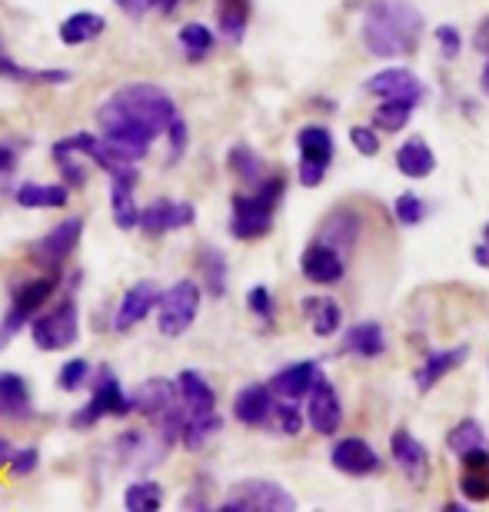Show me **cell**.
Masks as SVG:
<instances>
[{"label": "cell", "mask_w": 489, "mask_h": 512, "mask_svg": "<svg viewBox=\"0 0 489 512\" xmlns=\"http://www.w3.org/2000/svg\"><path fill=\"white\" fill-rule=\"evenodd\" d=\"M343 350L350 356H363V360H376V356L386 353V333L380 323L363 320L353 323L343 336Z\"/></svg>", "instance_id": "cell-26"}, {"label": "cell", "mask_w": 489, "mask_h": 512, "mask_svg": "<svg viewBox=\"0 0 489 512\" xmlns=\"http://www.w3.org/2000/svg\"><path fill=\"white\" fill-rule=\"evenodd\" d=\"M177 117V100L150 80H130V84L117 87L107 100H100L94 114L104 140L130 163L144 160L154 140L163 137Z\"/></svg>", "instance_id": "cell-1"}, {"label": "cell", "mask_w": 489, "mask_h": 512, "mask_svg": "<svg viewBox=\"0 0 489 512\" xmlns=\"http://www.w3.org/2000/svg\"><path fill=\"white\" fill-rule=\"evenodd\" d=\"M160 283L157 280H137L134 286H127L124 296L117 300V310L110 316V330L114 333H130L134 326H140L150 313L160 306Z\"/></svg>", "instance_id": "cell-10"}, {"label": "cell", "mask_w": 489, "mask_h": 512, "mask_svg": "<svg viewBox=\"0 0 489 512\" xmlns=\"http://www.w3.org/2000/svg\"><path fill=\"white\" fill-rule=\"evenodd\" d=\"M14 453H17V446H14V443H7V439L0 436V466H7L10 459H14Z\"/></svg>", "instance_id": "cell-54"}, {"label": "cell", "mask_w": 489, "mask_h": 512, "mask_svg": "<svg viewBox=\"0 0 489 512\" xmlns=\"http://www.w3.org/2000/svg\"><path fill=\"white\" fill-rule=\"evenodd\" d=\"M273 403H277V396H273L270 386L250 383L233 396V416H237V423L243 426H263V423H270Z\"/></svg>", "instance_id": "cell-23"}, {"label": "cell", "mask_w": 489, "mask_h": 512, "mask_svg": "<svg viewBox=\"0 0 489 512\" xmlns=\"http://www.w3.org/2000/svg\"><path fill=\"white\" fill-rule=\"evenodd\" d=\"M177 386H180V399L190 413H213L217 409V393L207 383V376L200 370H180L177 373Z\"/></svg>", "instance_id": "cell-28"}, {"label": "cell", "mask_w": 489, "mask_h": 512, "mask_svg": "<svg viewBox=\"0 0 489 512\" xmlns=\"http://www.w3.org/2000/svg\"><path fill=\"white\" fill-rule=\"evenodd\" d=\"M303 313L310 316L313 333H317V336H333L336 330H340V323H343L340 303L330 300V296H313V300L303 303Z\"/></svg>", "instance_id": "cell-35"}, {"label": "cell", "mask_w": 489, "mask_h": 512, "mask_svg": "<svg viewBox=\"0 0 489 512\" xmlns=\"http://www.w3.org/2000/svg\"><path fill=\"white\" fill-rule=\"evenodd\" d=\"M297 499L273 479H243L220 503V512H293Z\"/></svg>", "instance_id": "cell-8"}, {"label": "cell", "mask_w": 489, "mask_h": 512, "mask_svg": "<svg viewBox=\"0 0 489 512\" xmlns=\"http://www.w3.org/2000/svg\"><path fill=\"white\" fill-rule=\"evenodd\" d=\"M30 413H34V399H30L27 380L14 370H4L0 373V416L27 419Z\"/></svg>", "instance_id": "cell-25"}, {"label": "cell", "mask_w": 489, "mask_h": 512, "mask_svg": "<svg viewBox=\"0 0 489 512\" xmlns=\"http://www.w3.org/2000/svg\"><path fill=\"white\" fill-rule=\"evenodd\" d=\"M223 429V416L213 409V413H190L187 416V426H183V436L180 443L183 449H190V453H197L210 443V439H217Z\"/></svg>", "instance_id": "cell-33"}, {"label": "cell", "mask_w": 489, "mask_h": 512, "mask_svg": "<svg viewBox=\"0 0 489 512\" xmlns=\"http://www.w3.org/2000/svg\"><path fill=\"white\" fill-rule=\"evenodd\" d=\"M480 87H483V94H489V57H486V64H483V74H480Z\"/></svg>", "instance_id": "cell-56"}, {"label": "cell", "mask_w": 489, "mask_h": 512, "mask_svg": "<svg viewBox=\"0 0 489 512\" xmlns=\"http://www.w3.org/2000/svg\"><path fill=\"white\" fill-rule=\"evenodd\" d=\"M0 77L4 80H14V84H27V87H64L70 84V70L64 67H27V64H17L14 57L7 54L4 40H0Z\"/></svg>", "instance_id": "cell-18"}, {"label": "cell", "mask_w": 489, "mask_h": 512, "mask_svg": "<svg viewBox=\"0 0 489 512\" xmlns=\"http://www.w3.org/2000/svg\"><path fill=\"white\" fill-rule=\"evenodd\" d=\"M413 107L416 104H410V100H383V104L373 110V127L376 130H386V133L403 130L406 124H410Z\"/></svg>", "instance_id": "cell-39"}, {"label": "cell", "mask_w": 489, "mask_h": 512, "mask_svg": "<svg viewBox=\"0 0 489 512\" xmlns=\"http://www.w3.org/2000/svg\"><path fill=\"white\" fill-rule=\"evenodd\" d=\"M197 223V207L190 200H150L144 210H140V230L147 237H167L173 230H187Z\"/></svg>", "instance_id": "cell-12"}, {"label": "cell", "mask_w": 489, "mask_h": 512, "mask_svg": "<svg viewBox=\"0 0 489 512\" xmlns=\"http://www.w3.org/2000/svg\"><path fill=\"white\" fill-rule=\"evenodd\" d=\"M360 37L373 57L413 54L423 37V14L410 0H376L363 14Z\"/></svg>", "instance_id": "cell-2"}, {"label": "cell", "mask_w": 489, "mask_h": 512, "mask_svg": "<svg viewBox=\"0 0 489 512\" xmlns=\"http://www.w3.org/2000/svg\"><path fill=\"white\" fill-rule=\"evenodd\" d=\"M177 4H180V0H157V10H160V14H173Z\"/></svg>", "instance_id": "cell-55"}, {"label": "cell", "mask_w": 489, "mask_h": 512, "mask_svg": "<svg viewBox=\"0 0 489 512\" xmlns=\"http://www.w3.org/2000/svg\"><path fill=\"white\" fill-rule=\"evenodd\" d=\"M320 366L313 360H303V363H290L270 380V389L277 399H290V403H300V399L310 396V389L317 386L320 380Z\"/></svg>", "instance_id": "cell-20"}, {"label": "cell", "mask_w": 489, "mask_h": 512, "mask_svg": "<svg viewBox=\"0 0 489 512\" xmlns=\"http://www.w3.org/2000/svg\"><path fill=\"white\" fill-rule=\"evenodd\" d=\"M300 270L303 276H307L310 283H320V286H333V283H340L343 280V253L340 250H333L330 243H310L307 250H303L300 256Z\"/></svg>", "instance_id": "cell-17"}, {"label": "cell", "mask_w": 489, "mask_h": 512, "mask_svg": "<svg viewBox=\"0 0 489 512\" xmlns=\"http://www.w3.org/2000/svg\"><path fill=\"white\" fill-rule=\"evenodd\" d=\"M200 273H203V290L213 300L227 296V256L217 247H203L200 250Z\"/></svg>", "instance_id": "cell-34"}, {"label": "cell", "mask_w": 489, "mask_h": 512, "mask_svg": "<svg viewBox=\"0 0 489 512\" xmlns=\"http://www.w3.org/2000/svg\"><path fill=\"white\" fill-rule=\"evenodd\" d=\"M84 227H87V220L84 217H67V220H60L54 230H47L44 237L30 243V263L37 266V270H60L70 256H74V250L80 247V237H84Z\"/></svg>", "instance_id": "cell-9"}, {"label": "cell", "mask_w": 489, "mask_h": 512, "mask_svg": "<svg viewBox=\"0 0 489 512\" xmlns=\"http://www.w3.org/2000/svg\"><path fill=\"white\" fill-rule=\"evenodd\" d=\"M473 44H476V50H480V54L489 57V17L480 24V30H476V40H473Z\"/></svg>", "instance_id": "cell-52"}, {"label": "cell", "mask_w": 489, "mask_h": 512, "mask_svg": "<svg viewBox=\"0 0 489 512\" xmlns=\"http://www.w3.org/2000/svg\"><path fill=\"white\" fill-rule=\"evenodd\" d=\"M247 24H250V0H220L217 30L223 40L240 44V40L247 37Z\"/></svg>", "instance_id": "cell-31"}, {"label": "cell", "mask_w": 489, "mask_h": 512, "mask_svg": "<svg viewBox=\"0 0 489 512\" xmlns=\"http://www.w3.org/2000/svg\"><path fill=\"white\" fill-rule=\"evenodd\" d=\"M360 237V217L350 210H336L330 220L323 223V243H330L333 250L350 253Z\"/></svg>", "instance_id": "cell-32"}, {"label": "cell", "mask_w": 489, "mask_h": 512, "mask_svg": "<svg viewBox=\"0 0 489 512\" xmlns=\"http://www.w3.org/2000/svg\"><path fill=\"white\" fill-rule=\"evenodd\" d=\"M167 143H170V150H167V167H177V163L183 160V153H187V143H190V127H187V120L177 117L170 124L167 130Z\"/></svg>", "instance_id": "cell-45"}, {"label": "cell", "mask_w": 489, "mask_h": 512, "mask_svg": "<svg viewBox=\"0 0 489 512\" xmlns=\"http://www.w3.org/2000/svg\"><path fill=\"white\" fill-rule=\"evenodd\" d=\"M17 167V143L14 140H0V177L14 173Z\"/></svg>", "instance_id": "cell-51"}, {"label": "cell", "mask_w": 489, "mask_h": 512, "mask_svg": "<svg viewBox=\"0 0 489 512\" xmlns=\"http://www.w3.org/2000/svg\"><path fill=\"white\" fill-rule=\"evenodd\" d=\"M227 167H230L233 177L243 183V187H260V183L267 180V170H263L260 153L253 150V147H247V143H237V147H230Z\"/></svg>", "instance_id": "cell-30"}, {"label": "cell", "mask_w": 489, "mask_h": 512, "mask_svg": "<svg viewBox=\"0 0 489 512\" xmlns=\"http://www.w3.org/2000/svg\"><path fill=\"white\" fill-rule=\"evenodd\" d=\"M124 509L130 512H157L163 509V486L157 479H137L124 489Z\"/></svg>", "instance_id": "cell-37"}, {"label": "cell", "mask_w": 489, "mask_h": 512, "mask_svg": "<svg viewBox=\"0 0 489 512\" xmlns=\"http://www.w3.org/2000/svg\"><path fill=\"white\" fill-rule=\"evenodd\" d=\"M104 30H107V17L104 14H94V10H77V14H70L64 24L57 27V37H60V44H67V47H84V44H94Z\"/></svg>", "instance_id": "cell-24"}, {"label": "cell", "mask_w": 489, "mask_h": 512, "mask_svg": "<svg viewBox=\"0 0 489 512\" xmlns=\"http://www.w3.org/2000/svg\"><path fill=\"white\" fill-rule=\"evenodd\" d=\"M460 483H463V493L470 503H486L489 499V466H466Z\"/></svg>", "instance_id": "cell-43"}, {"label": "cell", "mask_w": 489, "mask_h": 512, "mask_svg": "<svg viewBox=\"0 0 489 512\" xmlns=\"http://www.w3.org/2000/svg\"><path fill=\"white\" fill-rule=\"evenodd\" d=\"M60 273L64 270H40L34 280H24L10 296V306L0 320V346H7L10 340H17L20 330H30V320L44 310L50 296H57L60 290Z\"/></svg>", "instance_id": "cell-4"}, {"label": "cell", "mask_w": 489, "mask_h": 512, "mask_svg": "<svg viewBox=\"0 0 489 512\" xmlns=\"http://www.w3.org/2000/svg\"><path fill=\"white\" fill-rule=\"evenodd\" d=\"M393 213L403 227H416V223H423V217H426V203L416 197V193H403V197H396Z\"/></svg>", "instance_id": "cell-44"}, {"label": "cell", "mask_w": 489, "mask_h": 512, "mask_svg": "<svg viewBox=\"0 0 489 512\" xmlns=\"http://www.w3.org/2000/svg\"><path fill=\"white\" fill-rule=\"evenodd\" d=\"M247 306L253 316H260L263 323H273V316H277V306H273V293L270 286H253V290L247 293Z\"/></svg>", "instance_id": "cell-47"}, {"label": "cell", "mask_w": 489, "mask_h": 512, "mask_svg": "<svg viewBox=\"0 0 489 512\" xmlns=\"http://www.w3.org/2000/svg\"><path fill=\"white\" fill-rule=\"evenodd\" d=\"M473 256H476V263H480V266H489V227L483 230V243L473 250Z\"/></svg>", "instance_id": "cell-53"}, {"label": "cell", "mask_w": 489, "mask_h": 512, "mask_svg": "<svg viewBox=\"0 0 489 512\" xmlns=\"http://www.w3.org/2000/svg\"><path fill=\"white\" fill-rule=\"evenodd\" d=\"M436 44H440V54H443L446 60H456V57H460V47H463L460 30H456L453 24L436 27Z\"/></svg>", "instance_id": "cell-49"}, {"label": "cell", "mask_w": 489, "mask_h": 512, "mask_svg": "<svg viewBox=\"0 0 489 512\" xmlns=\"http://www.w3.org/2000/svg\"><path fill=\"white\" fill-rule=\"evenodd\" d=\"M37 466H40V449L37 446H17L14 459L7 463V473L14 479H24L30 473H37Z\"/></svg>", "instance_id": "cell-46"}, {"label": "cell", "mask_w": 489, "mask_h": 512, "mask_svg": "<svg viewBox=\"0 0 489 512\" xmlns=\"http://www.w3.org/2000/svg\"><path fill=\"white\" fill-rule=\"evenodd\" d=\"M200 303H203V286L197 280H177L170 283L167 290L160 296V306H157V330L160 336L167 340H177L197 323V313H200Z\"/></svg>", "instance_id": "cell-7"}, {"label": "cell", "mask_w": 489, "mask_h": 512, "mask_svg": "<svg viewBox=\"0 0 489 512\" xmlns=\"http://www.w3.org/2000/svg\"><path fill=\"white\" fill-rule=\"evenodd\" d=\"M307 423L317 429L320 436H333L336 429L343 426L340 393H336V386L326 380V376H320L317 386H313L307 396Z\"/></svg>", "instance_id": "cell-14"}, {"label": "cell", "mask_w": 489, "mask_h": 512, "mask_svg": "<svg viewBox=\"0 0 489 512\" xmlns=\"http://www.w3.org/2000/svg\"><path fill=\"white\" fill-rule=\"evenodd\" d=\"M50 157H54L57 163V170H60V180L67 183L70 190H80V187H87V167L80 160H87V157H80V153H67V150H50Z\"/></svg>", "instance_id": "cell-40"}, {"label": "cell", "mask_w": 489, "mask_h": 512, "mask_svg": "<svg viewBox=\"0 0 489 512\" xmlns=\"http://www.w3.org/2000/svg\"><path fill=\"white\" fill-rule=\"evenodd\" d=\"M350 143L363 153V157H376V153H380V133H376L373 127H353Z\"/></svg>", "instance_id": "cell-48"}, {"label": "cell", "mask_w": 489, "mask_h": 512, "mask_svg": "<svg viewBox=\"0 0 489 512\" xmlns=\"http://www.w3.org/2000/svg\"><path fill=\"white\" fill-rule=\"evenodd\" d=\"M390 453H393V463L400 466V473L410 479L413 486H423L426 479H430V453H426V446L413 433L396 429L390 439Z\"/></svg>", "instance_id": "cell-15"}, {"label": "cell", "mask_w": 489, "mask_h": 512, "mask_svg": "<svg viewBox=\"0 0 489 512\" xmlns=\"http://www.w3.org/2000/svg\"><path fill=\"white\" fill-rule=\"evenodd\" d=\"M130 413H137L134 393H127V389L120 386V376L110 370V366H104V370L97 373V383H94L90 399L77 409L74 416H70V426L90 429L107 416H130Z\"/></svg>", "instance_id": "cell-5"}, {"label": "cell", "mask_w": 489, "mask_h": 512, "mask_svg": "<svg viewBox=\"0 0 489 512\" xmlns=\"http://www.w3.org/2000/svg\"><path fill=\"white\" fill-rule=\"evenodd\" d=\"M177 44H180V50L187 54V60H203L213 50V44H217V34L207 27V24H200V20H190V24H183L180 30H177Z\"/></svg>", "instance_id": "cell-36"}, {"label": "cell", "mask_w": 489, "mask_h": 512, "mask_svg": "<svg viewBox=\"0 0 489 512\" xmlns=\"http://www.w3.org/2000/svg\"><path fill=\"white\" fill-rule=\"evenodd\" d=\"M270 419H273V426H277V433H283V436H297L300 429H303L300 406L290 403V399H277V403H273Z\"/></svg>", "instance_id": "cell-41"}, {"label": "cell", "mask_w": 489, "mask_h": 512, "mask_svg": "<svg viewBox=\"0 0 489 512\" xmlns=\"http://www.w3.org/2000/svg\"><path fill=\"white\" fill-rule=\"evenodd\" d=\"M330 463L340 469L343 476H370L380 469V456L373 453V446L360 436H346L333 446Z\"/></svg>", "instance_id": "cell-19"}, {"label": "cell", "mask_w": 489, "mask_h": 512, "mask_svg": "<svg viewBox=\"0 0 489 512\" xmlns=\"http://www.w3.org/2000/svg\"><path fill=\"white\" fill-rule=\"evenodd\" d=\"M114 4L124 10L127 17H134V20L147 17L150 10H157V0H114Z\"/></svg>", "instance_id": "cell-50"}, {"label": "cell", "mask_w": 489, "mask_h": 512, "mask_svg": "<svg viewBox=\"0 0 489 512\" xmlns=\"http://www.w3.org/2000/svg\"><path fill=\"white\" fill-rule=\"evenodd\" d=\"M297 147H300V183L303 187H320L326 167L333 160V133L326 127L310 124L297 133Z\"/></svg>", "instance_id": "cell-11"}, {"label": "cell", "mask_w": 489, "mask_h": 512, "mask_svg": "<svg viewBox=\"0 0 489 512\" xmlns=\"http://www.w3.org/2000/svg\"><path fill=\"white\" fill-rule=\"evenodd\" d=\"M137 180L140 170L127 167L110 177V217L117 230H140V203H137Z\"/></svg>", "instance_id": "cell-13"}, {"label": "cell", "mask_w": 489, "mask_h": 512, "mask_svg": "<svg viewBox=\"0 0 489 512\" xmlns=\"http://www.w3.org/2000/svg\"><path fill=\"white\" fill-rule=\"evenodd\" d=\"M366 90L383 100H410V104H420L423 100V84L413 70L406 67H386L380 74H373L366 80Z\"/></svg>", "instance_id": "cell-16"}, {"label": "cell", "mask_w": 489, "mask_h": 512, "mask_svg": "<svg viewBox=\"0 0 489 512\" xmlns=\"http://www.w3.org/2000/svg\"><path fill=\"white\" fill-rule=\"evenodd\" d=\"M30 340L40 353H60L70 350L80 340V306L77 296H64L47 313H37L30 320Z\"/></svg>", "instance_id": "cell-6"}, {"label": "cell", "mask_w": 489, "mask_h": 512, "mask_svg": "<svg viewBox=\"0 0 489 512\" xmlns=\"http://www.w3.org/2000/svg\"><path fill=\"white\" fill-rule=\"evenodd\" d=\"M90 380V363L84 356H74V360H67L64 366L57 370V389H64V393H74Z\"/></svg>", "instance_id": "cell-42"}, {"label": "cell", "mask_w": 489, "mask_h": 512, "mask_svg": "<svg viewBox=\"0 0 489 512\" xmlns=\"http://www.w3.org/2000/svg\"><path fill=\"white\" fill-rule=\"evenodd\" d=\"M466 356H470V350L466 346H450V350H433L430 360H426L420 366V373H416V389L420 393H430V389L443 380L446 373H453L456 366L466 363Z\"/></svg>", "instance_id": "cell-27"}, {"label": "cell", "mask_w": 489, "mask_h": 512, "mask_svg": "<svg viewBox=\"0 0 489 512\" xmlns=\"http://www.w3.org/2000/svg\"><path fill=\"white\" fill-rule=\"evenodd\" d=\"M70 190L64 180L60 183H40V180H24L14 187L17 207L24 210H64L70 203Z\"/></svg>", "instance_id": "cell-21"}, {"label": "cell", "mask_w": 489, "mask_h": 512, "mask_svg": "<svg viewBox=\"0 0 489 512\" xmlns=\"http://www.w3.org/2000/svg\"><path fill=\"white\" fill-rule=\"evenodd\" d=\"M446 446H450V453L456 459L473 453V449H480V446H489L483 423H480V419H463V423H456L450 429V436H446Z\"/></svg>", "instance_id": "cell-38"}, {"label": "cell", "mask_w": 489, "mask_h": 512, "mask_svg": "<svg viewBox=\"0 0 489 512\" xmlns=\"http://www.w3.org/2000/svg\"><path fill=\"white\" fill-rule=\"evenodd\" d=\"M283 177H267L253 193H240L233 197L230 207V233L243 243L267 237L273 230V213H277V203L283 197Z\"/></svg>", "instance_id": "cell-3"}, {"label": "cell", "mask_w": 489, "mask_h": 512, "mask_svg": "<svg viewBox=\"0 0 489 512\" xmlns=\"http://www.w3.org/2000/svg\"><path fill=\"white\" fill-rule=\"evenodd\" d=\"M396 170H400L403 177H410V180L430 177V173L436 170V157H433V150L426 147V140H420V137L406 140L403 147L396 150Z\"/></svg>", "instance_id": "cell-29"}, {"label": "cell", "mask_w": 489, "mask_h": 512, "mask_svg": "<svg viewBox=\"0 0 489 512\" xmlns=\"http://www.w3.org/2000/svg\"><path fill=\"white\" fill-rule=\"evenodd\" d=\"M134 403H137V413L147 416V419H157L167 413V409H173L180 403V386L177 380H163V376H154V380L140 383L134 389Z\"/></svg>", "instance_id": "cell-22"}]
</instances>
